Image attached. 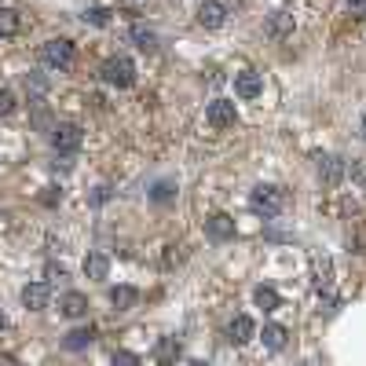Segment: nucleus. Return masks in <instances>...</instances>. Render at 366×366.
<instances>
[{
    "instance_id": "obj_1",
    "label": "nucleus",
    "mask_w": 366,
    "mask_h": 366,
    "mask_svg": "<svg viewBox=\"0 0 366 366\" xmlns=\"http://www.w3.org/2000/svg\"><path fill=\"white\" fill-rule=\"evenodd\" d=\"M249 205H253V212H261L264 220H275L278 212L286 209V195L278 187H271V183H261V187H253Z\"/></svg>"
},
{
    "instance_id": "obj_2",
    "label": "nucleus",
    "mask_w": 366,
    "mask_h": 366,
    "mask_svg": "<svg viewBox=\"0 0 366 366\" xmlns=\"http://www.w3.org/2000/svg\"><path fill=\"white\" fill-rule=\"evenodd\" d=\"M40 59H45V67H52V70H70L77 52H74V45L67 37H52V40L40 45Z\"/></svg>"
},
{
    "instance_id": "obj_3",
    "label": "nucleus",
    "mask_w": 366,
    "mask_h": 366,
    "mask_svg": "<svg viewBox=\"0 0 366 366\" xmlns=\"http://www.w3.org/2000/svg\"><path fill=\"white\" fill-rule=\"evenodd\" d=\"M103 81L110 84V88H132V84H136V67H132V59H125V55L106 59V62H103Z\"/></svg>"
},
{
    "instance_id": "obj_4",
    "label": "nucleus",
    "mask_w": 366,
    "mask_h": 366,
    "mask_svg": "<svg viewBox=\"0 0 366 366\" xmlns=\"http://www.w3.org/2000/svg\"><path fill=\"white\" fill-rule=\"evenodd\" d=\"M81 139H84L81 125L62 121V125H55V128H52V147H55V150H62V154H70V150H77V147H81Z\"/></svg>"
},
{
    "instance_id": "obj_5",
    "label": "nucleus",
    "mask_w": 366,
    "mask_h": 366,
    "mask_svg": "<svg viewBox=\"0 0 366 366\" xmlns=\"http://www.w3.org/2000/svg\"><path fill=\"white\" fill-rule=\"evenodd\" d=\"M205 121L212 128H231L234 121H239V110H234V103L231 99H212L205 106Z\"/></svg>"
},
{
    "instance_id": "obj_6",
    "label": "nucleus",
    "mask_w": 366,
    "mask_h": 366,
    "mask_svg": "<svg viewBox=\"0 0 366 366\" xmlns=\"http://www.w3.org/2000/svg\"><path fill=\"white\" fill-rule=\"evenodd\" d=\"M344 172H348V161L337 158V154H319V180L326 187H337L344 180Z\"/></svg>"
},
{
    "instance_id": "obj_7",
    "label": "nucleus",
    "mask_w": 366,
    "mask_h": 366,
    "mask_svg": "<svg viewBox=\"0 0 366 366\" xmlns=\"http://www.w3.org/2000/svg\"><path fill=\"white\" fill-rule=\"evenodd\" d=\"M293 26H297V23H293L290 11H271L268 23H264V33H268L271 40H286V37L293 33Z\"/></svg>"
},
{
    "instance_id": "obj_8",
    "label": "nucleus",
    "mask_w": 366,
    "mask_h": 366,
    "mask_svg": "<svg viewBox=\"0 0 366 366\" xmlns=\"http://www.w3.org/2000/svg\"><path fill=\"white\" fill-rule=\"evenodd\" d=\"M205 234L217 239V242H227V239H234V220L227 217V212H212V217L205 220Z\"/></svg>"
},
{
    "instance_id": "obj_9",
    "label": "nucleus",
    "mask_w": 366,
    "mask_h": 366,
    "mask_svg": "<svg viewBox=\"0 0 366 366\" xmlns=\"http://www.w3.org/2000/svg\"><path fill=\"white\" fill-rule=\"evenodd\" d=\"M48 300H52L48 282H30V286L23 290V304H26L30 311H45V308H48Z\"/></svg>"
},
{
    "instance_id": "obj_10",
    "label": "nucleus",
    "mask_w": 366,
    "mask_h": 366,
    "mask_svg": "<svg viewBox=\"0 0 366 366\" xmlns=\"http://www.w3.org/2000/svg\"><path fill=\"white\" fill-rule=\"evenodd\" d=\"M227 337H231V344H249L256 337V322L249 315H234L227 326Z\"/></svg>"
},
{
    "instance_id": "obj_11",
    "label": "nucleus",
    "mask_w": 366,
    "mask_h": 366,
    "mask_svg": "<svg viewBox=\"0 0 366 366\" xmlns=\"http://www.w3.org/2000/svg\"><path fill=\"white\" fill-rule=\"evenodd\" d=\"M224 18H227V8L220 4V0H205V4L198 8V23H202L205 30H220Z\"/></svg>"
},
{
    "instance_id": "obj_12",
    "label": "nucleus",
    "mask_w": 366,
    "mask_h": 366,
    "mask_svg": "<svg viewBox=\"0 0 366 366\" xmlns=\"http://www.w3.org/2000/svg\"><path fill=\"white\" fill-rule=\"evenodd\" d=\"M234 96H239V99H256V96H261V74H256V70L234 74Z\"/></svg>"
},
{
    "instance_id": "obj_13",
    "label": "nucleus",
    "mask_w": 366,
    "mask_h": 366,
    "mask_svg": "<svg viewBox=\"0 0 366 366\" xmlns=\"http://www.w3.org/2000/svg\"><path fill=\"white\" fill-rule=\"evenodd\" d=\"M110 304H114V311H132L139 304V293L132 286H114L110 290Z\"/></svg>"
},
{
    "instance_id": "obj_14",
    "label": "nucleus",
    "mask_w": 366,
    "mask_h": 366,
    "mask_svg": "<svg viewBox=\"0 0 366 366\" xmlns=\"http://www.w3.org/2000/svg\"><path fill=\"white\" fill-rule=\"evenodd\" d=\"M59 308H62L67 319H81L84 311H88V297H84V293H67L59 300Z\"/></svg>"
},
{
    "instance_id": "obj_15",
    "label": "nucleus",
    "mask_w": 366,
    "mask_h": 366,
    "mask_svg": "<svg viewBox=\"0 0 366 366\" xmlns=\"http://www.w3.org/2000/svg\"><path fill=\"white\" fill-rule=\"evenodd\" d=\"M84 275L96 278V282H103V278L110 275V261H106L103 253H88V256H84Z\"/></svg>"
},
{
    "instance_id": "obj_16",
    "label": "nucleus",
    "mask_w": 366,
    "mask_h": 366,
    "mask_svg": "<svg viewBox=\"0 0 366 366\" xmlns=\"http://www.w3.org/2000/svg\"><path fill=\"white\" fill-rule=\"evenodd\" d=\"M154 355H158L161 366H176V359H180V344H176V337H161Z\"/></svg>"
},
{
    "instance_id": "obj_17",
    "label": "nucleus",
    "mask_w": 366,
    "mask_h": 366,
    "mask_svg": "<svg viewBox=\"0 0 366 366\" xmlns=\"http://www.w3.org/2000/svg\"><path fill=\"white\" fill-rule=\"evenodd\" d=\"M23 30V15L15 8H0V37H15Z\"/></svg>"
},
{
    "instance_id": "obj_18",
    "label": "nucleus",
    "mask_w": 366,
    "mask_h": 366,
    "mask_svg": "<svg viewBox=\"0 0 366 366\" xmlns=\"http://www.w3.org/2000/svg\"><path fill=\"white\" fill-rule=\"evenodd\" d=\"M132 40H136V48H143V52H154L158 48V33L150 30V26H143V23L132 26Z\"/></svg>"
},
{
    "instance_id": "obj_19",
    "label": "nucleus",
    "mask_w": 366,
    "mask_h": 366,
    "mask_svg": "<svg viewBox=\"0 0 366 366\" xmlns=\"http://www.w3.org/2000/svg\"><path fill=\"white\" fill-rule=\"evenodd\" d=\"M264 348H271V352H282L286 348V330L282 326H264Z\"/></svg>"
},
{
    "instance_id": "obj_20",
    "label": "nucleus",
    "mask_w": 366,
    "mask_h": 366,
    "mask_svg": "<svg viewBox=\"0 0 366 366\" xmlns=\"http://www.w3.org/2000/svg\"><path fill=\"white\" fill-rule=\"evenodd\" d=\"M253 300H256V308H264V311H275V308H278V293H275L271 286H256Z\"/></svg>"
},
{
    "instance_id": "obj_21",
    "label": "nucleus",
    "mask_w": 366,
    "mask_h": 366,
    "mask_svg": "<svg viewBox=\"0 0 366 366\" xmlns=\"http://www.w3.org/2000/svg\"><path fill=\"white\" fill-rule=\"evenodd\" d=\"M92 337H96V333H92V326L74 330V333L67 337V348H70V352H81V348H88V344H92Z\"/></svg>"
},
{
    "instance_id": "obj_22",
    "label": "nucleus",
    "mask_w": 366,
    "mask_h": 366,
    "mask_svg": "<svg viewBox=\"0 0 366 366\" xmlns=\"http://www.w3.org/2000/svg\"><path fill=\"white\" fill-rule=\"evenodd\" d=\"M333 268H330V261H315V286L319 290H330V282H333Z\"/></svg>"
},
{
    "instance_id": "obj_23",
    "label": "nucleus",
    "mask_w": 366,
    "mask_h": 366,
    "mask_svg": "<svg viewBox=\"0 0 366 366\" xmlns=\"http://www.w3.org/2000/svg\"><path fill=\"white\" fill-rule=\"evenodd\" d=\"M30 103H37V106H33V125H37V128H48V132H52L55 125H52V114H48V106L40 103V99H30Z\"/></svg>"
},
{
    "instance_id": "obj_24",
    "label": "nucleus",
    "mask_w": 366,
    "mask_h": 366,
    "mask_svg": "<svg viewBox=\"0 0 366 366\" xmlns=\"http://www.w3.org/2000/svg\"><path fill=\"white\" fill-rule=\"evenodd\" d=\"M84 23H92V26H106V23H110V11H106V8H88V11H84Z\"/></svg>"
},
{
    "instance_id": "obj_25",
    "label": "nucleus",
    "mask_w": 366,
    "mask_h": 366,
    "mask_svg": "<svg viewBox=\"0 0 366 366\" xmlns=\"http://www.w3.org/2000/svg\"><path fill=\"white\" fill-rule=\"evenodd\" d=\"M348 172H352V180H355L359 187H366V158H355V161L348 165Z\"/></svg>"
},
{
    "instance_id": "obj_26",
    "label": "nucleus",
    "mask_w": 366,
    "mask_h": 366,
    "mask_svg": "<svg viewBox=\"0 0 366 366\" xmlns=\"http://www.w3.org/2000/svg\"><path fill=\"white\" fill-rule=\"evenodd\" d=\"M26 88L37 92V96H45V92H48V81L40 77V74H26Z\"/></svg>"
},
{
    "instance_id": "obj_27",
    "label": "nucleus",
    "mask_w": 366,
    "mask_h": 366,
    "mask_svg": "<svg viewBox=\"0 0 366 366\" xmlns=\"http://www.w3.org/2000/svg\"><path fill=\"white\" fill-rule=\"evenodd\" d=\"M8 114H15V96L8 88H0V118H8Z\"/></svg>"
},
{
    "instance_id": "obj_28",
    "label": "nucleus",
    "mask_w": 366,
    "mask_h": 366,
    "mask_svg": "<svg viewBox=\"0 0 366 366\" xmlns=\"http://www.w3.org/2000/svg\"><path fill=\"white\" fill-rule=\"evenodd\" d=\"M45 278H48V282H67V268H62V264H48Z\"/></svg>"
},
{
    "instance_id": "obj_29",
    "label": "nucleus",
    "mask_w": 366,
    "mask_h": 366,
    "mask_svg": "<svg viewBox=\"0 0 366 366\" xmlns=\"http://www.w3.org/2000/svg\"><path fill=\"white\" fill-rule=\"evenodd\" d=\"M110 366H139V355H132V352H114Z\"/></svg>"
},
{
    "instance_id": "obj_30",
    "label": "nucleus",
    "mask_w": 366,
    "mask_h": 366,
    "mask_svg": "<svg viewBox=\"0 0 366 366\" xmlns=\"http://www.w3.org/2000/svg\"><path fill=\"white\" fill-rule=\"evenodd\" d=\"M172 198V183H158L154 187V202H168Z\"/></svg>"
},
{
    "instance_id": "obj_31",
    "label": "nucleus",
    "mask_w": 366,
    "mask_h": 366,
    "mask_svg": "<svg viewBox=\"0 0 366 366\" xmlns=\"http://www.w3.org/2000/svg\"><path fill=\"white\" fill-rule=\"evenodd\" d=\"M59 198H62V190H59V187H48V195H45V205H55Z\"/></svg>"
},
{
    "instance_id": "obj_32",
    "label": "nucleus",
    "mask_w": 366,
    "mask_h": 366,
    "mask_svg": "<svg viewBox=\"0 0 366 366\" xmlns=\"http://www.w3.org/2000/svg\"><path fill=\"white\" fill-rule=\"evenodd\" d=\"M348 8L352 11H366V0H348Z\"/></svg>"
},
{
    "instance_id": "obj_33",
    "label": "nucleus",
    "mask_w": 366,
    "mask_h": 366,
    "mask_svg": "<svg viewBox=\"0 0 366 366\" xmlns=\"http://www.w3.org/2000/svg\"><path fill=\"white\" fill-rule=\"evenodd\" d=\"M0 366H18V362H15L11 355H0Z\"/></svg>"
},
{
    "instance_id": "obj_34",
    "label": "nucleus",
    "mask_w": 366,
    "mask_h": 366,
    "mask_svg": "<svg viewBox=\"0 0 366 366\" xmlns=\"http://www.w3.org/2000/svg\"><path fill=\"white\" fill-rule=\"evenodd\" d=\"M0 330H4V311H0Z\"/></svg>"
},
{
    "instance_id": "obj_35",
    "label": "nucleus",
    "mask_w": 366,
    "mask_h": 366,
    "mask_svg": "<svg viewBox=\"0 0 366 366\" xmlns=\"http://www.w3.org/2000/svg\"><path fill=\"white\" fill-rule=\"evenodd\" d=\"M362 139H366V118H362Z\"/></svg>"
}]
</instances>
